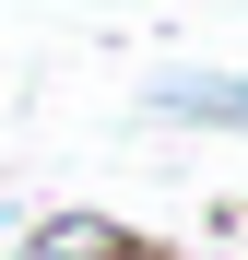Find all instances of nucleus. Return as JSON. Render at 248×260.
<instances>
[{
	"mask_svg": "<svg viewBox=\"0 0 248 260\" xmlns=\"http://www.w3.org/2000/svg\"><path fill=\"white\" fill-rule=\"evenodd\" d=\"M24 260H165L142 225H118V213H48V225L24 237Z\"/></svg>",
	"mask_w": 248,
	"mask_h": 260,
	"instance_id": "nucleus-1",
	"label": "nucleus"
},
{
	"mask_svg": "<svg viewBox=\"0 0 248 260\" xmlns=\"http://www.w3.org/2000/svg\"><path fill=\"white\" fill-rule=\"evenodd\" d=\"M154 118H201V130H248V71H165Z\"/></svg>",
	"mask_w": 248,
	"mask_h": 260,
	"instance_id": "nucleus-2",
	"label": "nucleus"
}]
</instances>
